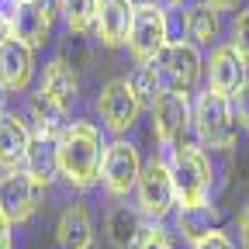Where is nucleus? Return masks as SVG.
<instances>
[{
	"instance_id": "1",
	"label": "nucleus",
	"mask_w": 249,
	"mask_h": 249,
	"mask_svg": "<svg viewBox=\"0 0 249 249\" xmlns=\"http://www.w3.org/2000/svg\"><path fill=\"white\" fill-rule=\"evenodd\" d=\"M104 142L90 121H73L59 135V173L73 187H93L101 173Z\"/></svg>"
},
{
	"instance_id": "2",
	"label": "nucleus",
	"mask_w": 249,
	"mask_h": 249,
	"mask_svg": "<svg viewBox=\"0 0 249 249\" xmlns=\"http://www.w3.org/2000/svg\"><path fill=\"white\" fill-rule=\"evenodd\" d=\"M173 180V201L180 208H201L211 201V160L197 145H173V160L166 163Z\"/></svg>"
},
{
	"instance_id": "3",
	"label": "nucleus",
	"mask_w": 249,
	"mask_h": 249,
	"mask_svg": "<svg viewBox=\"0 0 249 249\" xmlns=\"http://www.w3.org/2000/svg\"><path fill=\"white\" fill-rule=\"evenodd\" d=\"M191 121H194V132L197 139L208 145V149H232L235 139H239V124L232 118V107H229V97L214 90H204L194 111H191Z\"/></svg>"
},
{
	"instance_id": "4",
	"label": "nucleus",
	"mask_w": 249,
	"mask_h": 249,
	"mask_svg": "<svg viewBox=\"0 0 249 249\" xmlns=\"http://www.w3.org/2000/svg\"><path fill=\"white\" fill-rule=\"evenodd\" d=\"M149 66L156 70V76H160V87L170 90V93H183L187 97V90H191L204 70V62H201V52L194 42H166L163 52L156 55Z\"/></svg>"
},
{
	"instance_id": "5",
	"label": "nucleus",
	"mask_w": 249,
	"mask_h": 249,
	"mask_svg": "<svg viewBox=\"0 0 249 249\" xmlns=\"http://www.w3.org/2000/svg\"><path fill=\"white\" fill-rule=\"evenodd\" d=\"M170 42V21H166V11L156 4H139L135 7V18H132V28H128V52L135 55V62H152L156 55L163 52V45Z\"/></svg>"
},
{
	"instance_id": "6",
	"label": "nucleus",
	"mask_w": 249,
	"mask_h": 249,
	"mask_svg": "<svg viewBox=\"0 0 249 249\" xmlns=\"http://www.w3.org/2000/svg\"><path fill=\"white\" fill-rule=\"evenodd\" d=\"M135 197H139V214L152 218V222H163L173 211V180L166 170V160H152L142 166L139 180H135Z\"/></svg>"
},
{
	"instance_id": "7",
	"label": "nucleus",
	"mask_w": 249,
	"mask_h": 249,
	"mask_svg": "<svg viewBox=\"0 0 249 249\" xmlns=\"http://www.w3.org/2000/svg\"><path fill=\"white\" fill-rule=\"evenodd\" d=\"M139 173H142V160H139V149H135L132 142H121V139H118V142L104 145L97 180L107 187V191H111L114 197L128 194V191H135Z\"/></svg>"
},
{
	"instance_id": "8",
	"label": "nucleus",
	"mask_w": 249,
	"mask_h": 249,
	"mask_svg": "<svg viewBox=\"0 0 249 249\" xmlns=\"http://www.w3.org/2000/svg\"><path fill=\"white\" fill-rule=\"evenodd\" d=\"M97 111H101V121H104L107 132L124 135V132L135 128V121L142 114V104H139L128 80H111L97 97Z\"/></svg>"
},
{
	"instance_id": "9",
	"label": "nucleus",
	"mask_w": 249,
	"mask_h": 249,
	"mask_svg": "<svg viewBox=\"0 0 249 249\" xmlns=\"http://www.w3.org/2000/svg\"><path fill=\"white\" fill-rule=\"evenodd\" d=\"M38 201H42V191L31 183V177L24 170H14V173L0 177V214H4L11 225L28 222V218L38 211Z\"/></svg>"
},
{
	"instance_id": "10",
	"label": "nucleus",
	"mask_w": 249,
	"mask_h": 249,
	"mask_svg": "<svg viewBox=\"0 0 249 249\" xmlns=\"http://www.w3.org/2000/svg\"><path fill=\"white\" fill-rule=\"evenodd\" d=\"M191 124V104H187L183 93H170L163 90L152 104V132L163 145H177V139L187 132Z\"/></svg>"
},
{
	"instance_id": "11",
	"label": "nucleus",
	"mask_w": 249,
	"mask_h": 249,
	"mask_svg": "<svg viewBox=\"0 0 249 249\" xmlns=\"http://www.w3.org/2000/svg\"><path fill=\"white\" fill-rule=\"evenodd\" d=\"M76 93H80V80L73 73V66L66 59H52L45 73H42V83H38V97L45 104H52L55 111L70 114L73 104H76Z\"/></svg>"
},
{
	"instance_id": "12",
	"label": "nucleus",
	"mask_w": 249,
	"mask_h": 249,
	"mask_svg": "<svg viewBox=\"0 0 249 249\" xmlns=\"http://www.w3.org/2000/svg\"><path fill=\"white\" fill-rule=\"evenodd\" d=\"M35 73V55L28 45H21L18 38L0 42V90L4 93H21L31 83Z\"/></svg>"
},
{
	"instance_id": "13",
	"label": "nucleus",
	"mask_w": 249,
	"mask_h": 249,
	"mask_svg": "<svg viewBox=\"0 0 249 249\" xmlns=\"http://www.w3.org/2000/svg\"><path fill=\"white\" fill-rule=\"evenodd\" d=\"M132 18H135V4H132V0H97V18H93L97 38L107 49L124 45V42H128Z\"/></svg>"
},
{
	"instance_id": "14",
	"label": "nucleus",
	"mask_w": 249,
	"mask_h": 249,
	"mask_svg": "<svg viewBox=\"0 0 249 249\" xmlns=\"http://www.w3.org/2000/svg\"><path fill=\"white\" fill-rule=\"evenodd\" d=\"M21 170L31 177V183L38 187H49L55 177H59V139H52V135H31V142H28V152H24V163H21Z\"/></svg>"
},
{
	"instance_id": "15",
	"label": "nucleus",
	"mask_w": 249,
	"mask_h": 249,
	"mask_svg": "<svg viewBox=\"0 0 249 249\" xmlns=\"http://www.w3.org/2000/svg\"><path fill=\"white\" fill-rule=\"evenodd\" d=\"M246 62L232 52V45H218L208 59V90L222 93V97H232V93L246 83Z\"/></svg>"
},
{
	"instance_id": "16",
	"label": "nucleus",
	"mask_w": 249,
	"mask_h": 249,
	"mask_svg": "<svg viewBox=\"0 0 249 249\" xmlns=\"http://www.w3.org/2000/svg\"><path fill=\"white\" fill-rule=\"evenodd\" d=\"M11 28H14V38L35 52V49L45 45L49 35H52V18H49L45 11H38L31 0H18L14 11H11Z\"/></svg>"
},
{
	"instance_id": "17",
	"label": "nucleus",
	"mask_w": 249,
	"mask_h": 249,
	"mask_svg": "<svg viewBox=\"0 0 249 249\" xmlns=\"http://www.w3.org/2000/svg\"><path fill=\"white\" fill-rule=\"evenodd\" d=\"M28 142H31L28 124L18 114H0V170H4V173L21 170Z\"/></svg>"
},
{
	"instance_id": "18",
	"label": "nucleus",
	"mask_w": 249,
	"mask_h": 249,
	"mask_svg": "<svg viewBox=\"0 0 249 249\" xmlns=\"http://www.w3.org/2000/svg\"><path fill=\"white\" fill-rule=\"evenodd\" d=\"M59 249H90L93 246V218L83 204H70L55 229Z\"/></svg>"
},
{
	"instance_id": "19",
	"label": "nucleus",
	"mask_w": 249,
	"mask_h": 249,
	"mask_svg": "<svg viewBox=\"0 0 249 249\" xmlns=\"http://www.w3.org/2000/svg\"><path fill=\"white\" fill-rule=\"evenodd\" d=\"M142 214L139 208H128V204H114L107 211V239L114 249H135L139 239H142Z\"/></svg>"
},
{
	"instance_id": "20",
	"label": "nucleus",
	"mask_w": 249,
	"mask_h": 249,
	"mask_svg": "<svg viewBox=\"0 0 249 249\" xmlns=\"http://www.w3.org/2000/svg\"><path fill=\"white\" fill-rule=\"evenodd\" d=\"M218 208L214 204H201V208H180L177 214V232L187 239V242H201L204 235L218 232Z\"/></svg>"
},
{
	"instance_id": "21",
	"label": "nucleus",
	"mask_w": 249,
	"mask_h": 249,
	"mask_svg": "<svg viewBox=\"0 0 249 249\" xmlns=\"http://www.w3.org/2000/svg\"><path fill=\"white\" fill-rule=\"evenodd\" d=\"M183 28H187V35L194 38V45H208L218 35V14L208 4H194L183 14Z\"/></svg>"
},
{
	"instance_id": "22",
	"label": "nucleus",
	"mask_w": 249,
	"mask_h": 249,
	"mask_svg": "<svg viewBox=\"0 0 249 249\" xmlns=\"http://www.w3.org/2000/svg\"><path fill=\"white\" fill-rule=\"evenodd\" d=\"M62 14H66V28L76 35H87L97 18V0H62Z\"/></svg>"
},
{
	"instance_id": "23",
	"label": "nucleus",
	"mask_w": 249,
	"mask_h": 249,
	"mask_svg": "<svg viewBox=\"0 0 249 249\" xmlns=\"http://www.w3.org/2000/svg\"><path fill=\"white\" fill-rule=\"evenodd\" d=\"M31 118H35V128H38V135H52V139H59L62 132H66V114H62V111H55L52 104H45L42 97H35V101H31Z\"/></svg>"
},
{
	"instance_id": "24",
	"label": "nucleus",
	"mask_w": 249,
	"mask_h": 249,
	"mask_svg": "<svg viewBox=\"0 0 249 249\" xmlns=\"http://www.w3.org/2000/svg\"><path fill=\"white\" fill-rule=\"evenodd\" d=\"M128 83H132V90H135V97H139V104H142V107H152V104H156V97L163 93L160 76H156V70L149 66V62H142Z\"/></svg>"
},
{
	"instance_id": "25",
	"label": "nucleus",
	"mask_w": 249,
	"mask_h": 249,
	"mask_svg": "<svg viewBox=\"0 0 249 249\" xmlns=\"http://www.w3.org/2000/svg\"><path fill=\"white\" fill-rule=\"evenodd\" d=\"M232 52L249 66V11H242L232 24Z\"/></svg>"
},
{
	"instance_id": "26",
	"label": "nucleus",
	"mask_w": 249,
	"mask_h": 249,
	"mask_svg": "<svg viewBox=\"0 0 249 249\" xmlns=\"http://www.w3.org/2000/svg\"><path fill=\"white\" fill-rule=\"evenodd\" d=\"M229 107H232V118H235V124L242 132H249V80L229 97Z\"/></svg>"
},
{
	"instance_id": "27",
	"label": "nucleus",
	"mask_w": 249,
	"mask_h": 249,
	"mask_svg": "<svg viewBox=\"0 0 249 249\" xmlns=\"http://www.w3.org/2000/svg\"><path fill=\"white\" fill-rule=\"evenodd\" d=\"M135 249H170V242H166V235H163L160 229H145Z\"/></svg>"
},
{
	"instance_id": "28",
	"label": "nucleus",
	"mask_w": 249,
	"mask_h": 249,
	"mask_svg": "<svg viewBox=\"0 0 249 249\" xmlns=\"http://www.w3.org/2000/svg\"><path fill=\"white\" fill-rule=\"evenodd\" d=\"M194 249H235V246H232V239H229L225 232H211V235H204L201 242H194Z\"/></svg>"
},
{
	"instance_id": "29",
	"label": "nucleus",
	"mask_w": 249,
	"mask_h": 249,
	"mask_svg": "<svg viewBox=\"0 0 249 249\" xmlns=\"http://www.w3.org/2000/svg\"><path fill=\"white\" fill-rule=\"evenodd\" d=\"M31 4H35L38 11H45V14H49L52 21H55V14L62 11V0H31Z\"/></svg>"
},
{
	"instance_id": "30",
	"label": "nucleus",
	"mask_w": 249,
	"mask_h": 249,
	"mask_svg": "<svg viewBox=\"0 0 249 249\" xmlns=\"http://www.w3.org/2000/svg\"><path fill=\"white\" fill-rule=\"evenodd\" d=\"M239 239H242V249H249V204L239 214Z\"/></svg>"
},
{
	"instance_id": "31",
	"label": "nucleus",
	"mask_w": 249,
	"mask_h": 249,
	"mask_svg": "<svg viewBox=\"0 0 249 249\" xmlns=\"http://www.w3.org/2000/svg\"><path fill=\"white\" fill-rule=\"evenodd\" d=\"M204 4L218 14V11H235V7H239V0H204Z\"/></svg>"
},
{
	"instance_id": "32",
	"label": "nucleus",
	"mask_w": 249,
	"mask_h": 249,
	"mask_svg": "<svg viewBox=\"0 0 249 249\" xmlns=\"http://www.w3.org/2000/svg\"><path fill=\"white\" fill-rule=\"evenodd\" d=\"M0 249H11V222L0 214Z\"/></svg>"
},
{
	"instance_id": "33",
	"label": "nucleus",
	"mask_w": 249,
	"mask_h": 249,
	"mask_svg": "<svg viewBox=\"0 0 249 249\" xmlns=\"http://www.w3.org/2000/svg\"><path fill=\"white\" fill-rule=\"evenodd\" d=\"M0 114H4V90H0Z\"/></svg>"
},
{
	"instance_id": "34",
	"label": "nucleus",
	"mask_w": 249,
	"mask_h": 249,
	"mask_svg": "<svg viewBox=\"0 0 249 249\" xmlns=\"http://www.w3.org/2000/svg\"><path fill=\"white\" fill-rule=\"evenodd\" d=\"M132 4H135V7H139V4H152V0H132Z\"/></svg>"
},
{
	"instance_id": "35",
	"label": "nucleus",
	"mask_w": 249,
	"mask_h": 249,
	"mask_svg": "<svg viewBox=\"0 0 249 249\" xmlns=\"http://www.w3.org/2000/svg\"><path fill=\"white\" fill-rule=\"evenodd\" d=\"M170 4H183V0H170Z\"/></svg>"
},
{
	"instance_id": "36",
	"label": "nucleus",
	"mask_w": 249,
	"mask_h": 249,
	"mask_svg": "<svg viewBox=\"0 0 249 249\" xmlns=\"http://www.w3.org/2000/svg\"><path fill=\"white\" fill-rule=\"evenodd\" d=\"M14 4H18V0H14Z\"/></svg>"
}]
</instances>
